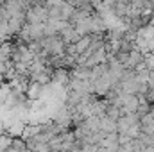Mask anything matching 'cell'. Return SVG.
<instances>
[{"label": "cell", "mask_w": 154, "mask_h": 152, "mask_svg": "<svg viewBox=\"0 0 154 152\" xmlns=\"http://www.w3.org/2000/svg\"><path fill=\"white\" fill-rule=\"evenodd\" d=\"M70 81H72V75H70V70L66 68H54V74H52V82L54 84H59V86H70Z\"/></svg>", "instance_id": "cell-1"}, {"label": "cell", "mask_w": 154, "mask_h": 152, "mask_svg": "<svg viewBox=\"0 0 154 152\" xmlns=\"http://www.w3.org/2000/svg\"><path fill=\"white\" fill-rule=\"evenodd\" d=\"M140 131H142L143 134L152 136V132H154V114H152V111H151L149 114H145V116H142V122H140Z\"/></svg>", "instance_id": "cell-2"}, {"label": "cell", "mask_w": 154, "mask_h": 152, "mask_svg": "<svg viewBox=\"0 0 154 152\" xmlns=\"http://www.w3.org/2000/svg\"><path fill=\"white\" fill-rule=\"evenodd\" d=\"M100 131L106 132V134L118 132V123H116V120L109 118V116H102V118H100Z\"/></svg>", "instance_id": "cell-3"}, {"label": "cell", "mask_w": 154, "mask_h": 152, "mask_svg": "<svg viewBox=\"0 0 154 152\" xmlns=\"http://www.w3.org/2000/svg\"><path fill=\"white\" fill-rule=\"evenodd\" d=\"M91 43H93V36L91 34H88V36H82V38L79 39L75 43V52L77 56H81V54H84L90 47H91Z\"/></svg>", "instance_id": "cell-4"}, {"label": "cell", "mask_w": 154, "mask_h": 152, "mask_svg": "<svg viewBox=\"0 0 154 152\" xmlns=\"http://www.w3.org/2000/svg\"><path fill=\"white\" fill-rule=\"evenodd\" d=\"M25 93H27V97H29V99H34V100H38V99H41L43 86H41V84H38V82H31Z\"/></svg>", "instance_id": "cell-5"}, {"label": "cell", "mask_w": 154, "mask_h": 152, "mask_svg": "<svg viewBox=\"0 0 154 152\" xmlns=\"http://www.w3.org/2000/svg\"><path fill=\"white\" fill-rule=\"evenodd\" d=\"M11 57H13V45L4 43L0 47V63H7V61H11Z\"/></svg>", "instance_id": "cell-6"}, {"label": "cell", "mask_w": 154, "mask_h": 152, "mask_svg": "<svg viewBox=\"0 0 154 152\" xmlns=\"http://www.w3.org/2000/svg\"><path fill=\"white\" fill-rule=\"evenodd\" d=\"M14 138L11 134H0V152H7L13 147Z\"/></svg>", "instance_id": "cell-7"}, {"label": "cell", "mask_w": 154, "mask_h": 152, "mask_svg": "<svg viewBox=\"0 0 154 152\" xmlns=\"http://www.w3.org/2000/svg\"><path fill=\"white\" fill-rule=\"evenodd\" d=\"M106 116H109V118H113V120L118 122V118H120V116H124V114H122V109H120V108H116V106H113V104H108Z\"/></svg>", "instance_id": "cell-8"}]
</instances>
